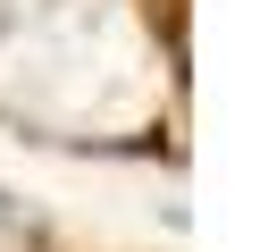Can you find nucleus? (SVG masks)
Returning a JSON list of instances; mask_svg holds the SVG:
<instances>
[{"label":"nucleus","mask_w":260,"mask_h":252,"mask_svg":"<svg viewBox=\"0 0 260 252\" xmlns=\"http://www.w3.org/2000/svg\"><path fill=\"white\" fill-rule=\"evenodd\" d=\"M0 227H25V210H17V202H9V193H0Z\"/></svg>","instance_id":"1"}]
</instances>
